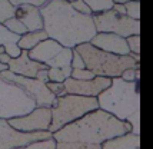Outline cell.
<instances>
[{
	"label": "cell",
	"mask_w": 153,
	"mask_h": 149,
	"mask_svg": "<svg viewBox=\"0 0 153 149\" xmlns=\"http://www.w3.org/2000/svg\"><path fill=\"white\" fill-rule=\"evenodd\" d=\"M65 1H69V0H65Z\"/></svg>",
	"instance_id": "obj_38"
},
{
	"label": "cell",
	"mask_w": 153,
	"mask_h": 149,
	"mask_svg": "<svg viewBox=\"0 0 153 149\" xmlns=\"http://www.w3.org/2000/svg\"><path fill=\"white\" fill-rule=\"evenodd\" d=\"M90 43L96 48L102 49L105 52L114 54H130V49L127 45L126 37L116 33H109V32H97L96 36L90 40Z\"/></svg>",
	"instance_id": "obj_12"
},
{
	"label": "cell",
	"mask_w": 153,
	"mask_h": 149,
	"mask_svg": "<svg viewBox=\"0 0 153 149\" xmlns=\"http://www.w3.org/2000/svg\"><path fill=\"white\" fill-rule=\"evenodd\" d=\"M96 109H99V101L94 96H82L72 93L57 96L52 105V125L49 130L54 133L56 130L77 121L82 116Z\"/></svg>",
	"instance_id": "obj_5"
},
{
	"label": "cell",
	"mask_w": 153,
	"mask_h": 149,
	"mask_svg": "<svg viewBox=\"0 0 153 149\" xmlns=\"http://www.w3.org/2000/svg\"><path fill=\"white\" fill-rule=\"evenodd\" d=\"M4 26L9 29V30H12L13 33H17V34H25L27 33L29 30H27V27L23 25V22L20 20V19H17L16 16H13V17H10V19H7L4 23H3Z\"/></svg>",
	"instance_id": "obj_22"
},
{
	"label": "cell",
	"mask_w": 153,
	"mask_h": 149,
	"mask_svg": "<svg viewBox=\"0 0 153 149\" xmlns=\"http://www.w3.org/2000/svg\"><path fill=\"white\" fill-rule=\"evenodd\" d=\"M122 77H123L125 80H127V82H134V80L139 82L140 70L139 69H136V68H129V69H126V70L122 73Z\"/></svg>",
	"instance_id": "obj_30"
},
{
	"label": "cell",
	"mask_w": 153,
	"mask_h": 149,
	"mask_svg": "<svg viewBox=\"0 0 153 149\" xmlns=\"http://www.w3.org/2000/svg\"><path fill=\"white\" fill-rule=\"evenodd\" d=\"M69 3L72 4V6L77 10V12H80V13H85V14H93V12H92V9L89 7V4H87L85 0H69Z\"/></svg>",
	"instance_id": "obj_29"
},
{
	"label": "cell",
	"mask_w": 153,
	"mask_h": 149,
	"mask_svg": "<svg viewBox=\"0 0 153 149\" xmlns=\"http://www.w3.org/2000/svg\"><path fill=\"white\" fill-rule=\"evenodd\" d=\"M49 80L52 82H65L67 79L65 72L60 68H49Z\"/></svg>",
	"instance_id": "obj_28"
},
{
	"label": "cell",
	"mask_w": 153,
	"mask_h": 149,
	"mask_svg": "<svg viewBox=\"0 0 153 149\" xmlns=\"http://www.w3.org/2000/svg\"><path fill=\"white\" fill-rule=\"evenodd\" d=\"M72 68L73 69H83L86 68V63L83 60L82 54L77 52V49H73V57H72Z\"/></svg>",
	"instance_id": "obj_32"
},
{
	"label": "cell",
	"mask_w": 153,
	"mask_h": 149,
	"mask_svg": "<svg viewBox=\"0 0 153 149\" xmlns=\"http://www.w3.org/2000/svg\"><path fill=\"white\" fill-rule=\"evenodd\" d=\"M57 141L52 138H47V139H40V141H34V142L29 143L26 146H20L16 149H56Z\"/></svg>",
	"instance_id": "obj_19"
},
{
	"label": "cell",
	"mask_w": 153,
	"mask_h": 149,
	"mask_svg": "<svg viewBox=\"0 0 153 149\" xmlns=\"http://www.w3.org/2000/svg\"><path fill=\"white\" fill-rule=\"evenodd\" d=\"M77 52L82 54L86 68L92 70L96 76H107V77H117L129 68L139 69V62L132 54H114L105 52L102 49L93 46L90 42L82 43L76 46Z\"/></svg>",
	"instance_id": "obj_4"
},
{
	"label": "cell",
	"mask_w": 153,
	"mask_h": 149,
	"mask_svg": "<svg viewBox=\"0 0 153 149\" xmlns=\"http://www.w3.org/2000/svg\"><path fill=\"white\" fill-rule=\"evenodd\" d=\"M7 69V65H3V63H0V72L1 70H6Z\"/></svg>",
	"instance_id": "obj_36"
},
{
	"label": "cell",
	"mask_w": 153,
	"mask_h": 149,
	"mask_svg": "<svg viewBox=\"0 0 153 149\" xmlns=\"http://www.w3.org/2000/svg\"><path fill=\"white\" fill-rule=\"evenodd\" d=\"M36 108V102L16 83L0 76V118L23 116Z\"/></svg>",
	"instance_id": "obj_6"
},
{
	"label": "cell",
	"mask_w": 153,
	"mask_h": 149,
	"mask_svg": "<svg viewBox=\"0 0 153 149\" xmlns=\"http://www.w3.org/2000/svg\"><path fill=\"white\" fill-rule=\"evenodd\" d=\"M70 77L77 79V80H90V79L96 77V74L92 70H89L87 68H83V69H73Z\"/></svg>",
	"instance_id": "obj_26"
},
{
	"label": "cell",
	"mask_w": 153,
	"mask_h": 149,
	"mask_svg": "<svg viewBox=\"0 0 153 149\" xmlns=\"http://www.w3.org/2000/svg\"><path fill=\"white\" fill-rule=\"evenodd\" d=\"M14 14H16V6H13L9 0H0V23H4Z\"/></svg>",
	"instance_id": "obj_23"
},
{
	"label": "cell",
	"mask_w": 153,
	"mask_h": 149,
	"mask_svg": "<svg viewBox=\"0 0 153 149\" xmlns=\"http://www.w3.org/2000/svg\"><path fill=\"white\" fill-rule=\"evenodd\" d=\"M56 149H102V145L85 142H57Z\"/></svg>",
	"instance_id": "obj_21"
},
{
	"label": "cell",
	"mask_w": 153,
	"mask_h": 149,
	"mask_svg": "<svg viewBox=\"0 0 153 149\" xmlns=\"http://www.w3.org/2000/svg\"><path fill=\"white\" fill-rule=\"evenodd\" d=\"M19 40H20V34L13 33L3 23H0V46H4L6 53L10 54L12 57H17L22 53V49L17 45Z\"/></svg>",
	"instance_id": "obj_16"
},
{
	"label": "cell",
	"mask_w": 153,
	"mask_h": 149,
	"mask_svg": "<svg viewBox=\"0 0 153 149\" xmlns=\"http://www.w3.org/2000/svg\"><path fill=\"white\" fill-rule=\"evenodd\" d=\"M63 48L65 46H62L57 40H54L52 37H47L46 40L40 42L36 48L29 50V56L34 60L40 62V63L47 65L49 62H52L63 50Z\"/></svg>",
	"instance_id": "obj_14"
},
{
	"label": "cell",
	"mask_w": 153,
	"mask_h": 149,
	"mask_svg": "<svg viewBox=\"0 0 153 149\" xmlns=\"http://www.w3.org/2000/svg\"><path fill=\"white\" fill-rule=\"evenodd\" d=\"M40 12L47 36L65 48L74 49L90 42L97 33L93 14L80 13L69 1L49 0L40 7Z\"/></svg>",
	"instance_id": "obj_1"
},
{
	"label": "cell",
	"mask_w": 153,
	"mask_h": 149,
	"mask_svg": "<svg viewBox=\"0 0 153 149\" xmlns=\"http://www.w3.org/2000/svg\"><path fill=\"white\" fill-rule=\"evenodd\" d=\"M10 59H12V56H10V54H7L6 52H4V53H0V63H3V65H7Z\"/></svg>",
	"instance_id": "obj_34"
},
{
	"label": "cell",
	"mask_w": 153,
	"mask_h": 149,
	"mask_svg": "<svg viewBox=\"0 0 153 149\" xmlns=\"http://www.w3.org/2000/svg\"><path fill=\"white\" fill-rule=\"evenodd\" d=\"M49 68L45 63L34 60L29 56V50H22L20 56L12 57L7 63V69L10 72H13L20 76H26V77H36V74L42 69Z\"/></svg>",
	"instance_id": "obj_13"
},
{
	"label": "cell",
	"mask_w": 153,
	"mask_h": 149,
	"mask_svg": "<svg viewBox=\"0 0 153 149\" xmlns=\"http://www.w3.org/2000/svg\"><path fill=\"white\" fill-rule=\"evenodd\" d=\"M125 7H126V14L129 17L140 20V0L127 1V3H125Z\"/></svg>",
	"instance_id": "obj_25"
},
{
	"label": "cell",
	"mask_w": 153,
	"mask_h": 149,
	"mask_svg": "<svg viewBox=\"0 0 153 149\" xmlns=\"http://www.w3.org/2000/svg\"><path fill=\"white\" fill-rule=\"evenodd\" d=\"M129 49H130V54L133 56L136 60H140V34H132L126 37Z\"/></svg>",
	"instance_id": "obj_24"
},
{
	"label": "cell",
	"mask_w": 153,
	"mask_h": 149,
	"mask_svg": "<svg viewBox=\"0 0 153 149\" xmlns=\"http://www.w3.org/2000/svg\"><path fill=\"white\" fill-rule=\"evenodd\" d=\"M127 1H132V0H113V3H120V4H125Z\"/></svg>",
	"instance_id": "obj_35"
},
{
	"label": "cell",
	"mask_w": 153,
	"mask_h": 149,
	"mask_svg": "<svg viewBox=\"0 0 153 149\" xmlns=\"http://www.w3.org/2000/svg\"><path fill=\"white\" fill-rule=\"evenodd\" d=\"M9 123L20 132L49 130L52 125V106H36L26 115L10 118Z\"/></svg>",
	"instance_id": "obj_10"
},
{
	"label": "cell",
	"mask_w": 153,
	"mask_h": 149,
	"mask_svg": "<svg viewBox=\"0 0 153 149\" xmlns=\"http://www.w3.org/2000/svg\"><path fill=\"white\" fill-rule=\"evenodd\" d=\"M6 52V49H4V46H0V53H4Z\"/></svg>",
	"instance_id": "obj_37"
},
{
	"label": "cell",
	"mask_w": 153,
	"mask_h": 149,
	"mask_svg": "<svg viewBox=\"0 0 153 149\" xmlns=\"http://www.w3.org/2000/svg\"><path fill=\"white\" fill-rule=\"evenodd\" d=\"M46 85H47V88L50 89V92H52L56 98H57V96H63V95H66L67 93L66 88H65V82H52V80H49Z\"/></svg>",
	"instance_id": "obj_27"
},
{
	"label": "cell",
	"mask_w": 153,
	"mask_h": 149,
	"mask_svg": "<svg viewBox=\"0 0 153 149\" xmlns=\"http://www.w3.org/2000/svg\"><path fill=\"white\" fill-rule=\"evenodd\" d=\"M99 108L132 125V133L140 135L139 82H127L122 76L113 77L112 85L99 96Z\"/></svg>",
	"instance_id": "obj_3"
},
{
	"label": "cell",
	"mask_w": 153,
	"mask_h": 149,
	"mask_svg": "<svg viewBox=\"0 0 153 149\" xmlns=\"http://www.w3.org/2000/svg\"><path fill=\"white\" fill-rule=\"evenodd\" d=\"M52 136L53 133L50 130L20 132L9 123V119L0 118V149H16L20 146H26L34 141L47 139Z\"/></svg>",
	"instance_id": "obj_9"
},
{
	"label": "cell",
	"mask_w": 153,
	"mask_h": 149,
	"mask_svg": "<svg viewBox=\"0 0 153 149\" xmlns=\"http://www.w3.org/2000/svg\"><path fill=\"white\" fill-rule=\"evenodd\" d=\"M89 7L92 9V12L94 13H102V12H106L110 10L113 7V0H85Z\"/></svg>",
	"instance_id": "obj_20"
},
{
	"label": "cell",
	"mask_w": 153,
	"mask_h": 149,
	"mask_svg": "<svg viewBox=\"0 0 153 149\" xmlns=\"http://www.w3.org/2000/svg\"><path fill=\"white\" fill-rule=\"evenodd\" d=\"M14 16L23 22V25L27 27L29 32L42 30L45 27L40 7H36L33 4H22V6H17L16 7V14Z\"/></svg>",
	"instance_id": "obj_15"
},
{
	"label": "cell",
	"mask_w": 153,
	"mask_h": 149,
	"mask_svg": "<svg viewBox=\"0 0 153 149\" xmlns=\"http://www.w3.org/2000/svg\"><path fill=\"white\" fill-rule=\"evenodd\" d=\"M102 149H140V135L129 132L102 145Z\"/></svg>",
	"instance_id": "obj_17"
},
{
	"label": "cell",
	"mask_w": 153,
	"mask_h": 149,
	"mask_svg": "<svg viewBox=\"0 0 153 149\" xmlns=\"http://www.w3.org/2000/svg\"><path fill=\"white\" fill-rule=\"evenodd\" d=\"M93 19L97 32L116 33L123 37H129L132 34H140V20L132 19L127 14L119 13L113 7L102 13H94Z\"/></svg>",
	"instance_id": "obj_7"
},
{
	"label": "cell",
	"mask_w": 153,
	"mask_h": 149,
	"mask_svg": "<svg viewBox=\"0 0 153 149\" xmlns=\"http://www.w3.org/2000/svg\"><path fill=\"white\" fill-rule=\"evenodd\" d=\"M112 85V77L107 76H96L90 80H77L73 77H67L65 80V88L67 93L82 96H97Z\"/></svg>",
	"instance_id": "obj_11"
},
{
	"label": "cell",
	"mask_w": 153,
	"mask_h": 149,
	"mask_svg": "<svg viewBox=\"0 0 153 149\" xmlns=\"http://www.w3.org/2000/svg\"><path fill=\"white\" fill-rule=\"evenodd\" d=\"M132 132V125L120 121L103 109H96L56 130L53 138L57 142H85L103 145L117 136Z\"/></svg>",
	"instance_id": "obj_2"
},
{
	"label": "cell",
	"mask_w": 153,
	"mask_h": 149,
	"mask_svg": "<svg viewBox=\"0 0 153 149\" xmlns=\"http://www.w3.org/2000/svg\"><path fill=\"white\" fill-rule=\"evenodd\" d=\"M47 37V33L45 29L42 30H33V32H27V33L22 34L20 36V40H19V48L22 50H32L33 48H36L39 45L40 42L46 40Z\"/></svg>",
	"instance_id": "obj_18"
},
{
	"label": "cell",
	"mask_w": 153,
	"mask_h": 149,
	"mask_svg": "<svg viewBox=\"0 0 153 149\" xmlns=\"http://www.w3.org/2000/svg\"><path fill=\"white\" fill-rule=\"evenodd\" d=\"M0 76L4 77L7 80L16 83L17 86L23 89L26 93L32 96L36 102V106H52L53 105L56 96L50 92V89L47 88L46 82L39 80L37 77H26V76H20L13 72H10L9 69L1 70Z\"/></svg>",
	"instance_id": "obj_8"
},
{
	"label": "cell",
	"mask_w": 153,
	"mask_h": 149,
	"mask_svg": "<svg viewBox=\"0 0 153 149\" xmlns=\"http://www.w3.org/2000/svg\"><path fill=\"white\" fill-rule=\"evenodd\" d=\"M13 6H22V4H33L36 7H42L45 6L49 0H9Z\"/></svg>",
	"instance_id": "obj_31"
},
{
	"label": "cell",
	"mask_w": 153,
	"mask_h": 149,
	"mask_svg": "<svg viewBox=\"0 0 153 149\" xmlns=\"http://www.w3.org/2000/svg\"><path fill=\"white\" fill-rule=\"evenodd\" d=\"M49 68H46V69H42V70H39L37 72V74H36V77L39 79V80H42V82H49Z\"/></svg>",
	"instance_id": "obj_33"
}]
</instances>
